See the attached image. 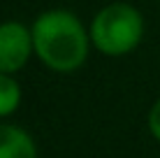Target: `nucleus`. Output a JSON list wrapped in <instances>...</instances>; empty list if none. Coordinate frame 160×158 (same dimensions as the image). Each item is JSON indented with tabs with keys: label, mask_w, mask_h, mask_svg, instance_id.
I'll list each match as a JSON object with an SVG mask.
<instances>
[{
	"label": "nucleus",
	"mask_w": 160,
	"mask_h": 158,
	"mask_svg": "<svg viewBox=\"0 0 160 158\" xmlns=\"http://www.w3.org/2000/svg\"><path fill=\"white\" fill-rule=\"evenodd\" d=\"M93 49L107 58H123L137 51L144 40L146 21L132 3H109L100 7L88 21Z\"/></svg>",
	"instance_id": "2"
},
{
	"label": "nucleus",
	"mask_w": 160,
	"mask_h": 158,
	"mask_svg": "<svg viewBox=\"0 0 160 158\" xmlns=\"http://www.w3.org/2000/svg\"><path fill=\"white\" fill-rule=\"evenodd\" d=\"M35 58L56 74H72L81 70L93 51L88 26L81 16L65 7L44 9L32 19Z\"/></svg>",
	"instance_id": "1"
},
{
	"label": "nucleus",
	"mask_w": 160,
	"mask_h": 158,
	"mask_svg": "<svg viewBox=\"0 0 160 158\" xmlns=\"http://www.w3.org/2000/svg\"><path fill=\"white\" fill-rule=\"evenodd\" d=\"M146 126H148V133H151V137L160 142V98L151 105V110L146 114Z\"/></svg>",
	"instance_id": "6"
},
{
	"label": "nucleus",
	"mask_w": 160,
	"mask_h": 158,
	"mask_svg": "<svg viewBox=\"0 0 160 158\" xmlns=\"http://www.w3.org/2000/svg\"><path fill=\"white\" fill-rule=\"evenodd\" d=\"M21 100H23V91L16 74L0 72V121L12 116L21 107Z\"/></svg>",
	"instance_id": "5"
},
{
	"label": "nucleus",
	"mask_w": 160,
	"mask_h": 158,
	"mask_svg": "<svg viewBox=\"0 0 160 158\" xmlns=\"http://www.w3.org/2000/svg\"><path fill=\"white\" fill-rule=\"evenodd\" d=\"M0 158H37V144L26 128L0 121Z\"/></svg>",
	"instance_id": "4"
},
{
	"label": "nucleus",
	"mask_w": 160,
	"mask_h": 158,
	"mask_svg": "<svg viewBox=\"0 0 160 158\" xmlns=\"http://www.w3.org/2000/svg\"><path fill=\"white\" fill-rule=\"evenodd\" d=\"M35 56L30 26L19 19L0 21V72L16 74Z\"/></svg>",
	"instance_id": "3"
}]
</instances>
